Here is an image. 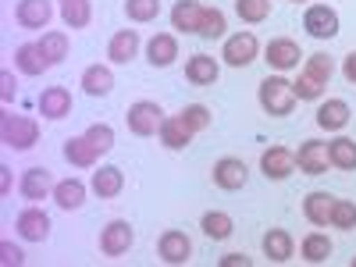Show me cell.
I'll return each mask as SVG.
<instances>
[{
    "mask_svg": "<svg viewBox=\"0 0 356 267\" xmlns=\"http://www.w3.org/2000/svg\"><path fill=\"white\" fill-rule=\"evenodd\" d=\"M257 100H260V107L271 114V118H285V114H292V107H296V89H292V82L282 79V75H267V79L260 82V89H257Z\"/></svg>",
    "mask_w": 356,
    "mask_h": 267,
    "instance_id": "6da1fadb",
    "label": "cell"
},
{
    "mask_svg": "<svg viewBox=\"0 0 356 267\" xmlns=\"http://www.w3.org/2000/svg\"><path fill=\"white\" fill-rule=\"evenodd\" d=\"M164 118H168V114L161 111V104H157V100H136V104L125 111V125H129V132H132V136L150 139V136H157V132H161Z\"/></svg>",
    "mask_w": 356,
    "mask_h": 267,
    "instance_id": "7a4b0ae2",
    "label": "cell"
},
{
    "mask_svg": "<svg viewBox=\"0 0 356 267\" xmlns=\"http://www.w3.org/2000/svg\"><path fill=\"white\" fill-rule=\"evenodd\" d=\"M0 139L4 146L11 150H33L40 143V125L33 118H22V114H4V122H0Z\"/></svg>",
    "mask_w": 356,
    "mask_h": 267,
    "instance_id": "3957f363",
    "label": "cell"
},
{
    "mask_svg": "<svg viewBox=\"0 0 356 267\" xmlns=\"http://www.w3.org/2000/svg\"><path fill=\"white\" fill-rule=\"evenodd\" d=\"M132 243H136V232H132V225L122 221V218L107 221L104 232H100V253H104V257H125V253L132 250Z\"/></svg>",
    "mask_w": 356,
    "mask_h": 267,
    "instance_id": "277c9868",
    "label": "cell"
},
{
    "mask_svg": "<svg viewBox=\"0 0 356 267\" xmlns=\"http://www.w3.org/2000/svg\"><path fill=\"white\" fill-rule=\"evenodd\" d=\"M211 178H214L218 189L239 193V189H246V182H250V168H246V161H239V157H221V161L211 168Z\"/></svg>",
    "mask_w": 356,
    "mask_h": 267,
    "instance_id": "5b68a950",
    "label": "cell"
},
{
    "mask_svg": "<svg viewBox=\"0 0 356 267\" xmlns=\"http://www.w3.org/2000/svg\"><path fill=\"white\" fill-rule=\"evenodd\" d=\"M303 29L314 40H335L339 36V11L328 4H310L303 11Z\"/></svg>",
    "mask_w": 356,
    "mask_h": 267,
    "instance_id": "8992f818",
    "label": "cell"
},
{
    "mask_svg": "<svg viewBox=\"0 0 356 267\" xmlns=\"http://www.w3.org/2000/svg\"><path fill=\"white\" fill-rule=\"evenodd\" d=\"M257 54H260V43H257L253 33H235V36H228L225 47H221V57H225L228 68H246V65H253Z\"/></svg>",
    "mask_w": 356,
    "mask_h": 267,
    "instance_id": "52a82bcc",
    "label": "cell"
},
{
    "mask_svg": "<svg viewBox=\"0 0 356 267\" xmlns=\"http://www.w3.org/2000/svg\"><path fill=\"white\" fill-rule=\"evenodd\" d=\"M264 61L271 65L275 72H292V68H300L303 50H300V43H296V40L278 36V40H271V43L264 47Z\"/></svg>",
    "mask_w": 356,
    "mask_h": 267,
    "instance_id": "ba28073f",
    "label": "cell"
},
{
    "mask_svg": "<svg viewBox=\"0 0 356 267\" xmlns=\"http://www.w3.org/2000/svg\"><path fill=\"white\" fill-rule=\"evenodd\" d=\"M260 171H264V178H271V182H285L296 171V154L289 146H267L260 154Z\"/></svg>",
    "mask_w": 356,
    "mask_h": 267,
    "instance_id": "9c48e42d",
    "label": "cell"
},
{
    "mask_svg": "<svg viewBox=\"0 0 356 267\" xmlns=\"http://www.w3.org/2000/svg\"><path fill=\"white\" fill-rule=\"evenodd\" d=\"M296 168L303 175H324L332 168V157H328V143L321 139H307L300 150H296Z\"/></svg>",
    "mask_w": 356,
    "mask_h": 267,
    "instance_id": "30bf717a",
    "label": "cell"
},
{
    "mask_svg": "<svg viewBox=\"0 0 356 267\" xmlns=\"http://www.w3.org/2000/svg\"><path fill=\"white\" fill-rule=\"evenodd\" d=\"M15 228L25 243H47L50 239V218L40 211V207H25V211L15 218Z\"/></svg>",
    "mask_w": 356,
    "mask_h": 267,
    "instance_id": "8fae6325",
    "label": "cell"
},
{
    "mask_svg": "<svg viewBox=\"0 0 356 267\" xmlns=\"http://www.w3.org/2000/svg\"><path fill=\"white\" fill-rule=\"evenodd\" d=\"M54 175L47 171V168H29V171H22V182H18V193L29 200V203H40V200H47V196H54Z\"/></svg>",
    "mask_w": 356,
    "mask_h": 267,
    "instance_id": "7c38bea8",
    "label": "cell"
},
{
    "mask_svg": "<svg viewBox=\"0 0 356 267\" xmlns=\"http://www.w3.org/2000/svg\"><path fill=\"white\" fill-rule=\"evenodd\" d=\"M157 253L164 264H189L193 260V239L186 232H164L161 239H157Z\"/></svg>",
    "mask_w": 356,
    "mask_h": 267,
    "instance_id": "4fadbf2b",
    "label": "cell"
},
{
    "mask_svg": "<svg viewBox=\"0 0 356 267\" xmlns=\"http://www.w3.org/2000/svg\"><path fill=\"white\" fill-rule=\"evenodd\" d=\"M54 18V8H50V0H18V8H15V22L22 29H47Z\"/></svg>",
    "mask_w": 356,
    "mask_h": 267,
    "instance_id": "5bb4252c",
    "label": "cell"
},
{
    "mask_svg": "<svg viewBox=\"0 0 356 267\" xmlns=\"http://www.w3.org/2000/svg\"><path fill=\"white\" fill-rule=\"evenodd\" d=\"M36 104H40V114L50 118V122H61V118L72 114V93L65 86H47Z\"/></svg>",
    "mask_w": 356,
    "mask_h": 267,
    "instance_id": "9a60e30c",
    "label": "cell"
},
{
    "mask_svg": "<svg viewBox=\"0 0 356 267\" xmlns=\"http://www.w3.org/2000/svg\"><path fill=\"white\" fill-rule=\"evenodd\" d=\"M260 250H264V257L271 264H289L292 253H296V243H292V235L285 228H271V232H264Z\"/></svg>",
    "mask_w": 356,
    "mask_h": 267,
    "instance_id": "2e32d148",
    "label": "cell"
},
{
    "mask_svg": "<svg viewBox=\"0 0 356 267\" xmlns=\"http://www.w3.org/2000/svg\"><path fill=\"white\" fill-rule=\"evenodd\" d=\"M15 68L22 75H29V79H36V75H43L54 65L47 61V54H43L40 43H22V47H15Z\"/></svg>",
    "mask_w": 356,
    "mask_h": 267,
    "instance_id": "e0dca14e",
    "label": "cell"
},
{
    "mask_svg": "<svg viewBox=\"0 0 356 267\" xmlns=\"http://www.w3.org/2000/svg\"><path fill=\"white\" fill-rule=\"evenodd\" d=\"M314 122H317L324 132H342V129L349 125V104H346V100H339V97L321 100V104H317V118H314Z\"/></svg>",
    "mask_w": 356,
    "mask_h": 267,
    "instance_id": "ac0fdd59",
    "label": "cell"
},
{
    "mask_svg": "<svg viewBox=\"0 0 356 267\" xmlns=\"http://www.w3.org/2000/svg\"><path fill=\"white\" fill-rule=\"evenodd\" d=\"M61 154H65V161H68L72 168H97V161H100V150L89 143L86 132L65 139V150H61Z\"/></svg>",
    "mask_w": 356,
    "mask_h": 267,
    "instance_id": "d6986e66",
    "label": "cell"
},
{
    "mask_svg": "<svg viewBox=\"0 0 356 267\" xmlns=\"http://www.w3.org/2000/svg\"><path fill=\"white\" fill-rule=\"evenodd\" d=\"M139 47H143V40H139L136 29H122V33H114V36H111V43H107V57H111V65H129L132 57L139 54Z\"/></svg>",
    "mask_w": 356,
    "mask_h": 267,
    "instance_id": "ffe728a7",
    "label": "cell"
},
{
    "mask_svg": "<svg viewBox=\"0 0 356 267\" xmlns=\"http://www.w3.org/2000/svg\"><path fill=\"white\" fill-rule=\"evenodd\" d=\"M175 57H178V40L171 33L150 36V43H146V61H150L154 68H171Z\"/></svg>",
    "mask_w": 356,
    "mask_h": 267,
    "instance_id": "44dd1931",
    "label": "cell"
},
{
    "mask_svg": "<svg viewBox=\"0 0 356 267\" xmlns=\"http://www.w3.org/2000/svg\"><path fill=\"white\" fill-rule=\"evenodd\" d=\"M157 136H161V143H164V150H186L196 132L182 122V114H171V118H164V125H161Z\"/></svg>",
    "mask_w": 356,
    "mask_h": 267,
    "instance_id": "7402d4cb",
    "label": "cell"
},
{
    "mask_svg": "<svg viewBox=\"0 0 356 267\" xmlns=\"http://www.w3.org/2000/svg\"><path fill=\"white\" fill-rule=\"evenodd\" d=\"M221 75V65L214 61L211 54H193L189 61H186V79L193 86H214Z\"/></svg>",
    "mask_w": 356,
    "mask_h": 267,
    "instance_id": "603a6c76",
    "label": "cell"
},
{
    "mask_svg": "<svg viewBox=\"0 0 356 267\" xmlns=\"http://www.w3.org/2000/svg\"><path fill=\"white\" fill-rule=\"evenodd\" d=\"M89 189H93L100 200H114V196H122V189H125V175H122V168L107 164V168L93 171V182H89Z\"/></svg>",
    "mask_w": 356,
    "mask_h": 267,
    "instance_id": "cb8c5ba5",
    "label": "cell"
},
{
    "mask_svg": "<svg viewBox=\"0 0 356 267\" xmlns=\"http://www.w3.org/2000/svg\"><path fill=\"white\" fill-rule=\"evenodd\" d=\"M332 203H335V196L332 193H310L307 200H303V218L314 225V228H328L332 225Z\"/></svg>",
    "mask_w": 356,
    "mask_h": 267,
    "instance_id": "d4e9b609",
    "label": "cell"
},
{
    "mask_svg": "<svg viewBox=\"0 0 356 267\" xmlns=\"http://www.w3.org/2000/svg\"><path fill=\"white\" fill-rule=\"evenodd\" d=\"M82 89L89 97H107L111 89H114V72L111 65H89L82 72Z\"/></svg>",
    "mask_w": 356,
    "mask_h": 267,
    "instance_id": "484cf974",
    "label": "cell"
},
{
    "mask_svg": "<svg viewBox=\"0 0 356 267\" xmlns=\"http://www.w3.org/2000/svg\"><path fill=\"white\" fill-rule=\"evenodd\" d=\"M54 203L61 207V211H79V207L86 203V182H79V178L57 182L54 186Z\"/></svg>",
    "mask_w": 356,
    "mask_h": 267,
    "instance_id": "4316f807",
    "label": "cell"
},
{
    "mask_svg": "<svg viewBox=\"0 0 356 267\" xmlns=\"http://www.w3.org/2000/svg\"><path fill=\"white\" fill-rule=\"evenodd\" d=\"M200 228H203V235H207V239L225 243L228 235L235 232V221H232V214H225V211H207V214L200 218Z\"/></svg>",
    "mask_w": 356,
    "mask_h": 267,
    "instance_id": "83f0119b",
    "label": "cell"
},
{
    "mask_svg": "<svg viewBox=\"0 0 356 267\" xmlns=\"http://www.w3.org/2000/svg\"><path fill=\"white\" fill-rule=\"evenodd\" d=\"M332 253H335V246H332V239H328L324 232H310L307 239L300 243V257H303L307 264H324Z\"/></svg>",
    "mask_w": 356,
    "mask_h": 267,
    "instance_id": "f1b7e54d",
    "label": "cell"
},
{
    "mask_svg": "<svg viewBox=\"0 0 356 267\" xmlns=\"http://www.w3.org/2000/svg\"><path fill=\"white\" fill-rule=\"evenodd\" d=\"M200 11H203V4H196V0H178L171 8V29H178V33H196Z\"/></svg>",
    "mask_w": 356,
    "mask_h": 267,
    "instance_id": "f546056e",
    "label": "cell"
},
{
    "mask_svg": "<svg viewBox=\"0 0 356 267\" xmlns=\"http://www.w3.org/2000/svg\"><path fill=\"white\" fill-rule=\"evenodd\" d=\"M225 29H228V22H225V11L221 8H203L200 11V25H196V36L200 40H221Z\"/></svg>",
    "mask_w": 356,
    "mask_h": 267,
    "instance_id": "4dcf8cb0",
    "label": "cell"
},
{
    "mask_svg": "<svg viewBox=\"0 0 356 267\" xmlns=\"http://www.w3.org/2000/svg\"><path fill=\"white\" fill-rule=\"evenodd\" d=\"M328 157H332V168H339V171H356V143L346 139V136L332 139V143H328Z\"/></svg>",
    "mask_w": 356,
    "mask_h": 267,
    "instance_id": "1f68e13d",
    "label": "cell"
},
{
    "mask_svg": "<svg viewBox=\"0 0 356 267\" xmlns=\"http://www.w3.org/2000/svg\"><path fill=\"white\" fill-rule=\"evenodd\" d=\"M307 79H314L317 86H328L332 82V75H335V61L328 54H310L307 61H303V68H300Z\"/></svg>",
    "mask_w": 356,
    "mask_h": 267,
    "instance_id": "d6a6232c",
    "label": "cell"
},
{
    "mask_svg": "<svg viewBox=\"0 0 356 267\" xmlns=\"http://www.w3.org/2000/svg\"><path fill=\"white\" fill-rule=\"evenodd\" d=\"M61 22L68 29H86L93 22V8H89V0H61Z\"/></svg>",
    "mask_w": 356,
    "mask_h": 267,
    "instance_id": "836d02e7",
    "label": "cell"
},
{
    "mask_svg": "<svg viewBox=\"0 0 356 267\" xmlns=\"http://www.w3.org/2000/svg\"><path fill=\"white\" fill-rule=\"evenodd\" d=\"M235 15L246 25H260L271 18V0H235Z\"/></svg>",
    "mask_w": 356,
    "mask_h": 267,
    "instance_id": "e575fe53",
    "label": "cell"
},
{
    "mask_svg": "<svg viewBox=\"0 0 356 267\" xmlns=\"http://www.w3.org/2000/svg\"><path fill=\"white\" fill-rule=\"evenodd\" d=\"M125 15H129V22H139V25L157 22L161 0H125Z\"/></svg>",
    "mask_w": 356,
    "mask_h": 267,
    "instance_id": "d590c367",
    "label": "cell"
},
{
    "mask_svg": "<svg viewBox=\"0 0 356 267\" xmlns=\"http://www.w3.org/2000/svg\"><path fill=\"white\" fill-rule=\"evenodd\" d=\"M40 47H43V54H47L50 65H61L65 57H68V36H65V33H43Z\"/></svg>",
    "mask_w": 356,
    "mask_h": 267,
    "instance_id": "8d00e7d4",
    "label": "cell"
},
{
    "mask_svg": "<svg viewBox=\"0 0 356 267\" xmlns=\"http://www.w3.org/2000/svg\"><path fill=\"white\" fill-rule=\"evenodd\" d=\"M182 122L200 136V132H207L211 129V122H214V114H211V107H203V104H189V107H182Z\"/></svg>",
    "mask_w": 356,
    "mask_h": 267,
    "instance_id": "74e56055",
    "label": "cell"
},
{
    "mask_svg": "<svg viewBox=\"0 0 356 267\" xmlns=\"http://www.w3.org/2000/svg\"><path fill=\"white\" fill-rule=\"evenodd\" d=\"M332 228H342V232L356 228V203L353 200H335L332 203Z\"/></svg>",
    "mask_w": 356,
    "mask_h": 267,
    "instance_id": "f35d334b",
    "label": "cell"
},
{
    "mask_svg": "<svg viewBox=\"0 0 356 267\" xmlns=\"http://www.w3.org/2000/svg\"><path fill=\"white\" fill-rule=\"evenodd\" d=\"M86 136H89V143H93L97 150H100V157L114 150V129H111L107 122H97V125H89V129H86Z\"/></svg>",
    "mask_w": 356,
    "mask_h": 267,
    "instance_id": "ab89813d",
    "label": "cell"
},
{
    "mask_svg": "<svg viewBox=\"0 0 356 267\" xmlns=\"http://www.w3.org/2000/svg\"><path fill=\"white\" fill-rule=\"evenodd\" d=\"M292 89H296V100H321V97H324V86H317V82L307 79L303 72H300V79L292 82Z\"/></svg>",
    "mask_w": 356,
    "mask_h": 267,
    "instance_id": "60d3db41",
    "label": "cell"
},
{
    "mask_svg": "<svg viewBox=\"0 0 356 267\" xmlns=\"http://www.w3.org/2000/svg\"><path fill=\"white\" fill-rule=\"evenodd\" d=\"M0 264H4V267H22L25 264V253L15 246V243H0Z\"/></svg>",
    "mask_w": 356,
    "mask_h": 267,
    "instance_id": "b9f144b4",
    "label": "cell"
},
{
    "mask_svg": "<svg viewBox=\"0 0 356 267\" xmlns=\"http://www.w3.org/2000/svg\"><path fill=\"white\" fill-rule=\"evenodd\" d=\"M15 93H18L15 72H11V68H4V72H0V100H4V104H11V100H15Z\"/></svg>",
    "mask_w": 356,
    "mask_h": 267,
    "instance_id": "7bdbcfd3",
    "label": "cell"
},
{
    "mask_svg": "<svg viewBox=\"0 0 356 267\" xmlns=\"http://www.w3.org/2000/svg\"><path fill=\"white\" fill-rule=\"evenodd\" d=\"M253 260L246 257V253H228V257H221V267H250Z\"/></svg>",
    "mask_w": 356,
    "mask_h": 267,
    "instance_id": "ee69618b",
    "label": "cell"
},
{
    "mask_svg": "<svg viewBox=\"0 0 356 267\" xmlns=\"http://www.w3.org/2000/svg\"><path fill=\"white\" fill-rule=\"evenodd\" d=\"M342 75H346V82L349 86H356V50L346 57V65H342Z\"/></svg>",
    "mask_w": 356,
    "mask_h": 267,
    "instance_id": "f6af8a7d",
    "label": "cell"
},
{
    "mask_svg": "<svg viewBox=\"0 0 356 267\" xmlns=\"http://www.w3.org/2000/svg\"><path fill=\"white\" fill-rule=\"evenodd\" d=\"M0 193H4V196L11 193V168L8 164H0Z\"/></svg>",
    "mask_w": 356,
    "mask_h": 267,
    "instance_id": "bcb514c9",
    "label": "cell"
},
{
    "mask_svg": "<svg viewBox=\"0 0 356 267\" xmlns=\"http://www.w3.org/2000/svg\"><path fill=\"white\" fill-rule=\"evenodd\" d=\"M296 4H307V0H296Z\"/></svg>",
    "mask_w": 356,
    "mask_h": 267,
    "instance_id": "7dc6e473",
    "label": "cell"
},
{
    "mask_svg": "<svg viewBox=\"0 0 356 267\" xmlns=\"http://www.w3.org/2000/svg\"><path fill=\"white\" fill-rule=\"evenodd\" d=\"M353 267H356V257H353Z\"/></svg>",
    "mask_w": 356,
    "mask_h": 267,
    "instance_id": "c3c4849f",
    "label": "cell"
}]
</instances>
